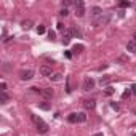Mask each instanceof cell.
I'll list each match as a JSON object with an SVG mask.
<instances>
[{
    "instance_id": "cell-3",
    "label": "cell",
    "mask_w": 136,
    "mask_h": 136,
    "mask_svg": "<svg viewBox=\"0 0 136 136\" xmlns=\"http://www.w3.org/2000/svg\"><path fill=\"white\" fill-rule=\"evenodd\" d=\"M74 5H75V14L79 18H82L85 14V3L82 2V0H79V2H75Z\"/></svg>"
},
{
    "instance_id": "cell-6",
    "label": "cell",
    "mask_w": 136,
    "mask_h": 136,
    "mask_svg": "<svg viewBox=\"0 0 136 136\" xmlns=\"http://www.w3.org/2000/svg\"><path fill=\"white\" fill-rule=\"evenodd\" d=\"M83 107L87 110H93L96 107V101L94 99H87V101H83Z\"/></svg>"
},
{
    "instance_id": "cell-22",
    "label": "cell",
    "mask_w": 136,
    "mask_h": 136,
    "mask_svg": "<svg viewBox=\"0 0 136 136\" xmlns=\"http://www.w3.org/2000/svg\"><path fill=\"white\" fill-rule=\"evenodd\" d=\"M130 96H131V90H125V91H123V94H122V98H123V99H127V98H130Z\"/></svg>"
},
{
    "instance_id": "cell-31",
    "label": "cell",
    "mask_w": 136,
    "mask_h": 136,
    "mask_svg": "<svg viewBox=\"0 0 136 136\" xmlns=\"http://www.w3.org/2000/svg\"><path fill=\"white\" fill-rule=\"evenodd\" d=\"M0 87H2V91H7V83H5V82L0 83Z\"/></svg>"
},
{
    "instance_id": "cell-15",
    "label": "cell",
    "mask_w": 136,
    "mask_h": 136,
    "mask_svg": "<svg viewBox=\"0 0 136 136\" xmlns=\"http://www.w3.org/2000/svg\"><path fill=\"white\" fill-rule=\"evenodd\" d=\"M83 50H85V47H83L82 43H77V45H74V50H72V51H74V53H82Z\"/></svg>"
},
{
    "instance_id": "cell-17",
    "label": "cell",
    "mask_w": 136,
    "mask_h": 136,
    "mask_svg": "<svg viewBox=\"0 0 136 136\" xmlns=\"http://www.w3.org/2000/svg\"><path fill=\"white\" fill-rule=\"evenodd\" d=\"M70 31H72V37H82V32L79 31V29H77V27H70Z\"/></svg>"
},
{
    "instance_id": "cell-20",
    "label": "cell",
    "mask_w": 136,
    "mask_h": 136,
    "mask_svg": "<svg viewBox=\"0 0 136 136\" xmlns=\"http://www.w3.org/2000/svg\"><path fill=\"white\" fill-rule=\"evenodd\" d=\"M45 32H47V29H45V26H42V24H40V26H38V27H37V34H38V35H42V34H45Z\"/></svg>"
},
{
    "instance_id": "cell-34",
    "label": "cell",
    "mask_w": 136,
    "mask_h": 136,
    "mask_svg": "<svg viewBox=\"0 0 136 136\" xmlns=\"http://www.w3.org/2000/svg\"><path fill=\"white\" fill-rule=\"evenodd\" d=\"M64 54H66V58H69V59H70V58H72V53H70V51H66Z\"/></svg>"
},
{
    "instance_id": "cell-16",
    "label": "cell",
    "mask_w": 136,
    "mask_h": 136,
    "mask_svg": "<svg viewBox=\"0 0 136 136\" xmlns=\"http://www.w3.org/2000/svg\"><path fill=\"white\" fill-rule=\"evenodd\" d=\"M21 27L26 29V31H29V29L32 27V21H29V19H27V21H23V23H21Z\"/></svg>"
},
{
    "instance_id": "cell-13",
    "label": "cell",
    "mask_w": 136,
    "mask_h": 136,
    "mask_svg": "<svg viewBox=\"0 0 136 136\" xmlns=\"http://www.w3.org/2000/svg\"><path fill=\"white\" fill-rule=\"evenodd\" d=\"M91 14H93L94 18H99V16L104 14V13H103V10H101L99 7H93V8H91Z\"/></svg>"
},
{
    "instance_id": "cell-28",
    "label": "cell",
    "mask_w": 136,
    "mask_h": 136,
    "mask_svg": "<svg viewBox=\"0 0 136 136\" xmlns=\"http://www.w3.org/2000/svg\"><path fill=\"white\" fill-rule=\"evenodd\" d=\"M56 26H58V31H66V27H64V24H63V23H58Z\"/></svg>"
},
{
    "instance_id": "cell-29",
    "label": "cell",
    "mask_w": 136,
    "mask_h": 136,
    "mask_svg": "<svg viewBox=\"0 0 136 136\" xmlns=\"http://www.w3.org/2000/svg\"><path fill=\"white\" fill-rule=\"evenodd\" d=\"M110 107H112V109H114V110H119V109H120V107H119V104H117V103H110Z\"/></svg>"
},
{
    "instance_id": "cell-33",
    "label": "cell",
    "mask_w": 136,
    "mask_h": 136,
    "mask_svg": "<svg viewBox=\"0 0 136 136\" xmlns=\"http://www.w3.org/2000/svg\"><path fill=\"white\" fill-rule=\"evenodd\" d=\"M131 93H133V94H136V83H133V85H131Z\"/></svg>"
},
{
    "instance_id": "cell-19",
    "label": "cell",
    "mask_w": 136,
    "mask_h": 136,
    "mask_svg": "<svg viewBox=\"0 0 136 136\" xmlns=\"http://www.w3.org/2000/svg\"><path fill=\"white\" fill-rule=\"evenodd\" d=\"M87 122V114L85 112H79V123H83Z\"/></svg>"
},
{
    "instance_id": "cell-26",
    "label": "cell",
    "mask_w": 136,
    "mask_h": 136,
    "mask_svg": "<svg viewBox=\"0 0 136 136\" xmlns=\"http://www.w3.org/2000/svg\"><path fill=\"white\" fill-rule=\"evenodd\" d=\"M127 61H128V58H127V56H120L119 59H117V63H127Z\"/></svg>"
},
{
    "instance_id": "cell-14",
    "label": "cell",
    "mask_w": 136,
    "mask_h": 136,
    "mask_svg": "<svg viewBox=\"0 0 136 136\" xmlns=\"http://www.w3.org/2000/svg\"><path fill=\"white\" fill-rule=\"evenodd\" d=\"M50 79H51V82H61L63 80V74H53Z\"/></svg>"
},
{
    "instance_id": "cell-9",
    "label": "cell",
    "mask_w": 136,
    "mask_h": 136,
    "mask_svg": "<svg viewBox=\"0 0 136 136\" xmlns=\"http://www.w3.org/2000/svg\"><path fill=\"white\" fill-rule=\"evenodd\" d=\"M53 94H54V93H53V90H51V88H43V90H42V94H40V96H43V98L50 99V98H53Z\"/></svg>"
},
{
    "instance_id": "cell-27",
    "label": "cell",
    "mask_w": 136,
    "mask_h": 136,
    "mask_svg": "<svg viewBox=\"0 0 136 136\" xmlns=\"http://www.w3.org/2000/svg\"><path fill=\"white\" fill-rule=\"evenodd\" d=\"M59 14H61V16H67V14H69V11H67V8H63V10L59 11Z\"/></svg>"
},
{
    "instance_id": "cell-30",
    "label": "cell",
    "mask_w": 136,
    "mask_h": 136,
    "mask_svg": "<svg viewBox=\"0 0 136 136\" xmlns=\"http://www.w3.org/2000/svg\"><path fill=\"white\" fill-rule=\"evenodd\" d=\"M70 3H72V0H64V2H63V5H64V8H66V7H69Z\"/></svg>"
},
{
    "instance_id": "cell-35",
    "label": "cell",
    "mask_w": 136,
    "mask_h": 136,
    "mask_svg": "<svg viewBox=\"0 0 136 136\" xmlns=\"http://www.w3.org/2000/svg\"><path fill=\"white\" fill-rule=\"evenodd\" d=\"M91 136H104L103 133H94V134H91Z\"/></svg>"
},
{
    "instance_id": "cell-24",
    "label": "cell",
    "mask_w": 136,
    "mask_h": 136,
    "mask_svg": "<svg viewBox=\"0 0 136 136\" xmlns=\"http://www.w3.org/2000/svg\"><path fill=\"white\" fill-rule=\"evenodd\" d=\"M114 93H115V90H114L112 87H107V88H106V94H107V96H110V94H114Z\"/></svg>"
},
{
    "instance_id": "cell-23",
    "label": "cell",
    "mask_w": 136,
    "mask_h": 136,
    "mask_svg": "<svg viewBox=\"0 0 136 136\" xmlns=\"http://www.w3.org/2000/svg\"><path fill=\"white\" fill-rule=\"evenodd\" d=\"M119 7H120V8H128V7H131V3H130V2H120Z\"/></svg>"
},
{
    "instance_id": "cell-25",
    "label": "cell",
    "mask_w": 136,
    "mask_h": 136,
    "mask_svg": "<svg viewBox=\"0 0 136 136\" xmlns=\"http://www.w3.org/2000/svg\"><path fill=\"white\" fill-rule=\"evenodd\" d=\"M31 90H32V93H38V94H42V88H37V87H32Z\"/></svg>"
},
{
    "instance_id": "cell-32",
    "label": "cell",
    "mask_w": 136,
    "mask_h": 136,
    "mask_svg": "<svg viewBox=\"0 0 136 136\" xmlns=\"http://www.w3.org/2000/svg\"><path fill=\"white\" fill-rule=\"evenodd\" d=\"M48 37H50V38H51V40H53V38H54V37H56V34H54V32H51V31H50V32H48Z\"/></svg>"
},
{
    "instance_id": "cell-5",
    "label": "cell",
    "mask_w": 136,
    "mask_h": 136,
    "mask_svg": "<svg viewBox=\"0 0 136 136\" xmlns=\"http://www.w3.org/2000/svg\"><path fill=\"white\" fill-rule=\"evenodd\" d=\"M94 85H96V82L91 79V77H88V79H85V82H83V91H90V90H93Z\"/></svg>"
},
{
    "instance_id": "cell-36",
    "label": "cell",
    "mask_w": 136,
    "mask_h": 136,
    "mask_svg": "<svg viewBox=\"0 0 136 136\" xmlns=\"http://www.w3.org/2000/svg\"><path fill=\"white\" fill-rule=\"evenodd\" d=\"M133 40H134V42H136V32H134V34H133Z\"/></svg>"
},
{
    "instance_id": "cell-2",
    "label": "cell",
    "mask_w": 136,
    "mask_h": 136,
    "mask_svg": "<svg viewBox=\"0 0 136 136\" xmlns=\"http://www.w3.org/2000/svg\"><path fill=\"white\" fill-rule=\"evenodd\" d=\"M109 21H110V13H104V14H101L99 18H94V19H93V26H94V27L106 26Z\"/></svg>"
},
{
    "instance_id": "cell-10",
    "label": "cell",
    "mask_w": 136,
    "mask_h": 136,
    "mask_svg": "<svg viewBox=\"0 0 136 136\" xmlns=\"http://www.w3.org/2000/svg\"><path fill=\"white\" fill-rule=\"evenodd\" d=\"M40 74L43 77H51V67L50 66H42L40 67Z\"/></svg>"
},
{
    "instance_id": "cell-7",
    "label": "cell",
    "mask_w": 136,
    "mask_h": 136,
    "mask_svg": "<svg viewBox=\"0 0 136 136\" xmlns=\"http://www.w3.org/2000/svg\"><path fill=\"white\" fill-rule=\"evenodd\" d=\"M70 38H72V31H70V29H66L64 34H63V42L67 45V43L70 42Z\"/></svg>"
},
{
    "instance_id": "cell-12",
    "label": "cell",
    "mask_w": 136,
    "mask_h": 136,
    "mask_svg": "<svg viewBox=\"0 0 136 136\" xmlns=\"http://www.w3.org/2000/svg\"><path fill=\"white\" fill-rule=\"evenodd\" d=\"M127 51H130V53H136V42H134V40H130V42L127 43Z\"/></svg>"
},
{
    "instance_id": "cell-1",
    "label": "cell",
    "mask_w": 136,
    "mask_h": 136,
    "mask_svg": "<svg viewBox=\"0 0 136 136\" xmlns=\"http://www.w3.org/2000/svg\"><path fill=\"white\" fill-rule=\"evenodd\" d=\"M31 119H32V122L35 123L37 130L40 131V133H47L48 131V125L42 120V117H38V115H35V114H31Z\"/></svg>"
},
{
    "instance_id": "cell-21",
    "label": "cell",
    "mask_w": 136,
    "mask_h": 136,
    "mask_svg": "<svg viewBox=\"0 0 136 136\" xmlns=\"http://www.w3.org/2000/svg\"><path fill=\"white\" fill-rule=\"evenodd\" d=\"M38 107H40L42 110H50V104H47V103H42V104H38Z\"/></svg>"
},
{
    "instance_id": "cell-11",
    "label": "cell",
    "mask_w": 136,
    "mask_h": 136,
    "mask_svg": "<svg viewBox=\"0 0 136 136\" xmlns=\"http://www.w3.org/2000/svg\"><path fill=\"white\" fill-rule=\"evenodd\" d=\"M110 80H112V77H110V75H103L101 79H99V85H101V87H106Z\"/></svg>"
},
{
    "instance_id": "cell-8",
    "label": "cell",
    "mask_w": 136,
    "mask_h": 136,
    "mask_svg": "<svg viewBox=\"0 0 136 136\" xmlns=\"http://www.w3.org/2000/svg\"><path fill=\"white\" fill-rule=\"evenodd\" d=\"M67 122H69V123H79V112H72V114H69Z\"/></svg>"
},
{
    "instance_id": "cell-4",
    "label": "cell",
    "mask_w": 136,
    "mask_h": 136,
    "mask_svg": "<svg viewBox=\"0 0 136 136\" xmlns=\"http://www.w3.org/2000/svg\"><path fill=\"white\" fill-rule=\"evenodd\" d=\"M34 77V70L32 69H23L21 72H19V79L21 80H31Z\"/></svg>"
},
{
    "instance_id": "cell-18",
    "label": "cell",
    "mask_w": 136,
    "mask_h": 136,
    "mask_svg": "<svg viewBox=\"0 0 136 136\" xmlns=\"http://www.w3.org/2000/svg\"><path fill=\"white\" fill-rule=\"evenodd\" d=\"M7 101H8V94H7V91H2V96H0V103H2V104H7Z\"/></svg>"
}]
</instances>
